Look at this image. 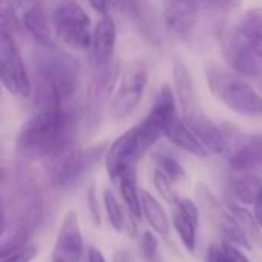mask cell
Segmentation results:
<instances>
[{
    "label": "cell",
    "mask_w": 262,
    "mask_h": 262,
    "mask_svg": "<svg viewBox=\"0 0 262 262\" xmlns=\"http://www.w3.org/2000/svg\"><path fill=\"white\" fill-rule=\"evenodd\" d=\"M118 77V66L117 64H106L101 66L100 72L91 81L88 89V100H86V127L88 130H95L103 117V111L109 101L112 89L115 86Z\"/></svg>",
    "instance_id": "7c38bea8"
},
{
    "label": "cell",
    "mask_w": 262,
    "mask_h": 262,
    "mask_svg": "<svg viewBox=\"0 0 262 262\" xmlns=\"http://www.w3.org/2000/svg\"><path fill=\"white\" fill-rule=\"evenodd\" d=\"M173 181L170 178H167L160 169H155L154 172V186L157 189V192L160 193V196L170 206H177L180 201V196L177 195V192L172 187Z\"/></svg>",
    "instance_id": "4316f807"
},
{
    "label": "cell",
    "mask_w": 262,
    "mask_h": 262,
    "mask_svg": "<svg viewBox=\"0 0 262 262\" xmlns=\"http://www.w3.org/2000/svg\"><path fill=\"white\" fill-rule=\"evenodd\" d=\"M253 207H255L253 213H255V216H256V220H258L259 226L262 227V195H261V198L258 200V203H256V204H255Z\"/></svg>",
    "instance_id": "8d00e7d4"
},
{
    "label": "cell",
    "mask_w": 262,
    "mask_h": 262,
    "mask_svg": "<svg viewBox=\"0 0 262 262\" xmlns=\"http://www.w3.org/2000/svg\"><path fill=\"white\" fill-rule=\"evenodd\" d=\"M203 2L204 0H163V18L169 32L180 40H187L195 31Z\"/></svg>",
    "instance_id": "5bb4252c"
},
{
    "label": "cell",
    "mask_w": 262,
    "mask_h": 262,
    "mask_svg": "<svg viewBox=\"0 0 262 262\" xmlns=\"http://www.w3.org/2000/svg\"><path fill=\"white\" fill-rule=\"evenodd\" d=\"M204 2H207L212 6L223 9V11H233L243 3V0H204Z\"/></svg>",
    "instance_id": "1f68e13d"
},
{
    "label": "cell",
    "mask_w": 262,
    "mask_h": 262,
    "mask_svg": "<svg viewBox=\"0 0 262 262\" xmlns=\"http://www.w3.org/2000/svg\"><path fill=\"white\" fill-rule=\"evenodd\" d=\"M172 226L189 253L196 249L198 227H200V207L195 201L189 198H180L175 206V213L172 218Z\"/></svg>",
    "instance_id": "9a60e30c"
},
{
    "label": "cell",
    "mask_w": 262,
    "mask_h": 262,
    "mask_svg": "<svg viewBox=\"0 0 262 262\" xmlns=\"http://www.w3.org/2000/svg\"><path fill=\"white\" fill-rule=\"evenodd\" d=\"M55 35L71 49L84 51L91 48V18L75 0H61L52 12Z\"/></svg>",
    "instance_id": "8992f818"
},
{
    "label": "cell",
    "mask_w": 262,
    "mask_h": 262,
    "mask_svg": "<svg viewBox=\"0 0 262 262\" xmlns=\"http://www.w3.org/2000/svg\"><path fill=\"white\" fill-rule=\"evenodd\" d=\"M0 64H2V84L15 97L28 98L32 92V81L29 78L25 61L6 29H2L0 40Z\"/></svg>",
    "instance_id": "ba28073f"
},
{
    "label": "cell",
    "mask_w": 262,
    "mask_h": 262,
    "mask_svg": "<svg viewBox=\"0 0 262 262\" xmlns=\"http://www.w3.org/2000/svg\"><path fill=\"white\" fill-rule=\"evenodd\" d=\"M206 262H226L220 244H212L207 249V252H206Z\"/></svg>",
    "instance_id": "d6a6232c"
},
{
    "label": "cell",
    "mask_w": 262,
    "mask_h": 262,
    "mask_svg": "<svg viewBox=\"0 0 262 262\" xmlns=\"http://www.w3.org/2000/svg\"><path fill=\"white\" fill-rule=\"evenodd\" d=\"M226 206L227 210L238 220V223L241 224V227L244 229L247 238L250 239L252 246H256L262 249V232L261 226L255 216V213H252L250 210H247V206H243L230 198L226 200Z\"/></svg>",
    "instance_id": "cb8c5ba5"
},
{
    "label": "cell",
    "mask_w": 262,
    "mask_h": 262,
    "mask_svg": "<svg viewBox=\"0 0 262 262\" xmlns=\"http://www.w3.org/2000/svg\"><path fill=\"white\" fill-rule=\"evenodd\" d=\"M86 204H88V210L91 215V220L94 223V226H100L101 224V215H100V206H98V196L95 192V184H91L86 193Z\"/></svg>",
    "instance_id": "f546056e"
},
{
    "label": "cell",
    "mask_w": 262,
    "mask_h": 262,
    "mask_svg": "<svg viewBox=\"0 0 262 262\" xmlns=\"http://www.w3.org/2000/svg\"><path fill=\"white\" fill-rule=\"evenodd\" d=\"M164 137L169 141H172L175 146H178L180 149L186 150L193 157L206 158L209 155L207 147L201 143V140L195 135V132L186 124V121L178 117V114H173L166 121Z\"/></svg>",
    "instance_id": "ac0fdd59"
},
{
    "label": "cell",
    "mask_w": 262,
    "mask_h": 262,
    "mask_svg": "<svg viewBox=\"0 0 262 262\" xmlns=\"http://www.w3.org/2000/svg\"><path fill=\"white\" fill-rule=\"evenodd\" d=\"M111 2V5L112 6H115L117 9H120V11H127V8H129V5H130V0H109Z\"/></svg>",
    "instance_id": "d590c367"
},
{
    "label": "cell",
    "mask_w": 262,
    "mask_h": 262,
    "mask_svg": "<svg viewBox=\"0 0 262 262\" xmlns=\"http://www.w3.org/2000/svg\"><path fill=\"white\" fill-rule=\"evenodd\" d=\"M146 154L143 152L141 143H140V135L137 126L130 127L126 130L123 135H120L107 149L106 157H104V166L109 178L117 183L118 178L127 172L135 169L137 163L144 157Z\"/></svg>",
    "instance_id": "30bf717a"
},
{
    "label": "cell",
    "mask_w": 262,
    "mask_h": 262,
    "mask_svg": "<svg viewBox=\"0 0 262 262\" xmlns=\"http://www.w3.org/2000/svg\"><path fill=\"white\" fill-rule=\"evenodd\" d=\"M206 78L213 97L227 109L244 117H262V95L239 74L220 66H209Z\"/></svg>",
    "instance_id": "277c9868"
},
{
    "label": "cell",
    "mask_w": 262,
    "mask_h": 262,
    "mask_svg": "<svg viewBox=\"0 0 262 262\" xmlns=\"http://www.w3.org/2000/svg\"><path fill=\"white\" fill-rule=\"evenodd\" d=\"M117 183H118L120 196L123 200L126 210L135 221H141L143 220V203H141V192L137 184L135 169L124 172L118 178Z\"/></svg>",
    "instance_id": "44dd1931"
},
{
    "label": "cell",
    "mask_w": 262,
    "mask_h": 262,
    "mask_svg": "<svg viewBox=\"0 0 262 262\" xmlns=\"http://www.w3.org/2000/svg\"><path fill=\"white\" fill-rule=\"evenodd\" d=\"M236 173L227 184V198L243 206H255L262 195V178L253 172Z\"/></svg>",
    "instance_id": "d6986e66"
},
{
    "label": "cell",
    "mask_w": 262,
    "mask_h": 262,
    "mask_svg": "<svg viewBox=\"0 0 262 262\" xmlns=\"http://www.w3.org/2000/svg\"><path fill=\"white\" fill-rule=\"evenodd\" d=\"M173 80L178 95V101L183 111V120L207 147V150L224 155L230 150V143L223 129L213 123L200 104L198 94L187 66L177 60L173 64Z\"/></svg>",
    "instance_id": "7a4b0ae2"
},
{
    "label": "cell",
    "mask_w": 262,
    "mask_h": 262,
    "mask_svg": "<svg viewBox=\"0 0 262 262\" xmlns=\"http://www.w3.org/2000/svg\"><path fill=\"white\" fill-rule=\"evenodd\" d=\"M255 52H256L258 60H259V63H261V66H262V38H259V40H255Z\"/></svg>",
    "instance_id": "74e56055"
},
{
    "label": "cell",
    "mask_w": 262,
    "mask_h": 262,
    "mask_svg": "<svg viewBox=\"0 0 262 262\" xmlns=\"http://www.w3.org/2000/svg\"><path fill=\"white\" fill-rule=\"evenodd\" d=\"M103 206H104V210H106V216H107V221L109 224L112 226V229L118 233H123V232H127L130 236H134L137 233V223L130 215L129 212L121 207V203L120 200L115 196V193L109 189L104 190L103 193Z\"/></svg>",
    "instance_id": "ffe728a7"
},
{
    "label": "cell",
    "mask_w": 262,
    "mask_h": 262,
    "mask_svg": "<svg viewBox=\"0 0 262 262\" xmlns=\"http://www.w3.org/2000/svg\"><path fill=\"white\" fill-rule=\"evenodd\" d=\"M77 118L66 103H34L31 117L23 124L17 149L28 160H51L75 146Z\"/></svg>",
    "instance_id": "6da1fadb"
},
{
    "label": "cell",
    "mask_w": 262,
    "mask_h": 262,
    "mask_svg": "<svg viewBox=\"0 0 262 262\" xmlns=\"http://www.w3.org/2000/svg\"><path fill=\"white\" fill-rule=\"evenodd\" d=\"M140 250H141V256L144 262H166L160 249L157 233L154 230L143 232L141 239H140Z\"/></svg>",
    "instance_id": "484cf974"
},
{
    "label": "cell",
    "mask_w": 262,
    "mask_h": 262,
    "mask_svg": "<svg viewBox=\"0 0 262 262\" xmlns=\"http://www.w3.org/2000/svg\"><path fill=\"white\" fill-rule=\"evenodd\" d=\"M21 26L40 46L45 49H55L52 18L49 20L45 8L40 3H32L25 8L21 14Z\"/></svg>",
    "instance_id": "2e32d148"
},
{
    "label": "cell",
    "mask_w": 262,
    "mask_h": 262,
    "mask_svg": "<svg viewBox=\"0 0 262 262\" xmlns=\"http://www.w3.org/2000/svg\"><path fill=\"white\" fill-rule=\"evenodd\" d=\"M261 91H262V88H261Z\"/></svg>",
    "instance_id": "f35d334b"
},
{
    "label": "cell",
    "mask_w": 262,
    "mask_h": 262,
    "mask_svg": "<svg viewBox=\"0 0 262 262\" xmlns=\"http://www.w3.org/2000/svg\"><path fill=\"white\" fill-rule=\"evenodd\" d=\"M91 6L94 8L95 12L101 14V15H107V8H109V0H89Z\"/></svg>",
    "instance_id": "e575fe53"
},
{
    "label": "cell",
    "mask_w": 262,
    "mask_h": 262,
    "mask_svg": "<svg viewBox=\"0 0 262 262\" xmlns=\"http://www.w3.org/2000/svg\"><path fill=\"white\" fill-rule=\"evenodd\" d=\"M45 213L43 196L37 184L26 173H18L9 196L3 193V226L17 224L35 230Z\"/></svg>",
    "instance_id": "5b68a950"
},
{
    "label": "cell",
    "mask_w": 262,
    "mask_h": 262,
    "mask_svg": "<svg viewBox=\"0 0 262 262\" xmlns=\"http://www.w3.org/2000/svg\"><path fill=\"white\" fill-rule=\"evenodd\" d=\"M220 246H221V252H223L226 262H250V259L243 252L244 249H241L232 243H227V241H223Z\"/></svg>",
    "instance_id": "4dcf8cb0"
},
{
    "label": "cell",
    "mask_w": 262,
    "mask_h": 262,
    "mask_svg": "<svg viewBox=\"0 0 262 262\" xmlns=\"http://www.w3.org/2000/svg\"><path fill=\"white\" fill-rule=\"evenodd\" d=\"M220 40L224 58L236 74L246 77H255L259 74L262 66L255 52V40L246 35L238 26L223 29Z\"/></svg>",
    "instance_id": "52a82bcc"
},
{
    "label": "cell",
    "mask_w": 262,
    "mask_h": 262,
    "mask_svg": "<svg viewBox=\"0 0 262 262\" xmlns=\"http://www.w3.org/2000/svg\"><path fill=\"white\" fill-rule=\"evenodd\" d=\"M117 43V26L112 17L103 15L94 28L91 40V55L97 66H106L112 58Z\"/></svg>",
    "instance_id": "e0dca14e"
},
{
    "label": "cell",
    "mask_w": 262,
    "mask_h": 262,
    "mask_svg": "<svg viewBox=\"0 0 262 262\" xmlns=\"http://www.w3.org/2000/svg\"><path fill=\"white\" fill-rule=\"evenodd\" d=\"M155 163H157V169H160L167 178H170L173 183L183 180L186 177V172L183 169V166L169 155H157L155 157Z\"/></svg>",
    "instance_id": "83f0119b"
},
{
    "label": "cell",
    "mask_w": 262,
    "mask_h": 262,
    "mask_svg": "<svg viewBox=\"0 0 262 262\" xmlns=\"http://www.w3.org/2000/svg\"><path fill=\"white\" fill-rule=\"evenodd\" d=\"M38 255V249L34 244H26L25 247H20L14 252H9L6 255H0L2 262H31Z\"/></svg>",
    "instance_id": "f1b7e54d"
},
{
    "label": "cell",
    "mask_w": 262,
    "mask_h": 262,
    "mask_svg": "<svg viewBox=\"0 0 262 262\" xmlns=\"http://www.w3.org/2000/svg\"><path fill=\"white\" fill-rule=\"evenodd\" d=\"M84 255V241L78 215L69 210L57 232L51 253L52 262H81Z\"/></svg>",
    "instance_id": "4fadbf2b"
},
{
    "label": "cell",
    "mask_w": 262,
    "mask_h": 262,
    "mask_svg": "<svg viewBox=\"0 0 262 262\" xmlns=\"http://www.w3.org/2000/svg\"><path fill=\"white\" fill-rule=\"evenodd\" d=\"M147 78L149 75L143 64H132L126 69L111 103V114L115 118L124 120L138 107L147 84Z\"/></svg>",
    "instance_id": "8fae6325"
},
{
    "label": "cell",
    "mask_w": 262,
    "mask_h": 262,
    "mask_svg": "<svg viewBox=\"0 0 262 262\" xmlns=\"http://www.w3.org/2000/svg\"><path fill=\"white\" fill-rule=\"evenodd\" d=\"M91 164L92 161L89 155H84L83 150L75 144L48 160V183L57 190H69L80 183L81 177L84 172H88Z\"/></svg>",
    "instance_id": "9c48e42d"
},
{
    "label": "cell",
    "mask_w": 262,
    "mask_h": 262,
    "mask_svg": "<svg viewBox=\"0 0 262 262\" xmlns=\"http://www.w3.org/2000/svg\"><path fill=\"white\" fill-rule=\"evenodd\" d=\"M213 221H215L220 233L223 235V241L232 243V244H235L244 250L253 249V246H252L250 239L247 238L244 229L241 227L238 220L229 210H223Z\"/></svg>",
    "instance_id": "603a6c76"
},
{
    "label": "cell",
    "mask_w": 262,
    "mask_h": 262,
    "mask_svg": "<svg viewBox=\"0 0 262 262\" xmlns=\"http://www.w3.org/2000/svg\"><path fill=\"white\" fill-rule=\"evenodd\" d=\"M236 26L252 40L262 38V6L247 11L236 23Z\"/></svg>",
    "instance_id": "d4e9b609"
},
{
    "label": "cell",
    "mask_w": 262,
    "mask_h": 262,
    "mask_svg": "<svg viewBox=\"0 0 262 262\" xmlns=\"http://www.w3.org/2000/svg\"><path fill=\"white\" fill-rule=\"evenodd\" d=\"M49 54L35 63L34 101L68 103L78 86V64L68 55Z\"/></svg>",
    "instance_id": "3957f363"
},
{
    "label": "cell",
    "mask_w": 262,
    "mask_h": 262,
    "mask_svg": "<svg viewBox=\"0 0 262 262\" xmlns=\"http://www.w3.org/2000/svg\"><path fill=\"white\" fill-rule=\"evenodd\" d=\"M86 261L88 262H107V259L104 258V255L94 246L88 247L86 250Z\"/></svg>",
    "instance_id": "836d02e7"
},
{
    "label": "cell",
    "mask_w": 262,
    "mask_h": 262,
    "mask_svg": "<svg viewBox=\"0 0 262 262\" xmlns=\"http://www.w3.org/2000/svg\"><path fill=\"white\" fill-rule=\"evenodd\" d=\"M141 203H143V218L147 221V224L157 235L166 238L170 232V220L161 203L146 190H141Z\"/></svg>",
    "instance_id": "7402d4cb"
}]
</instances>
